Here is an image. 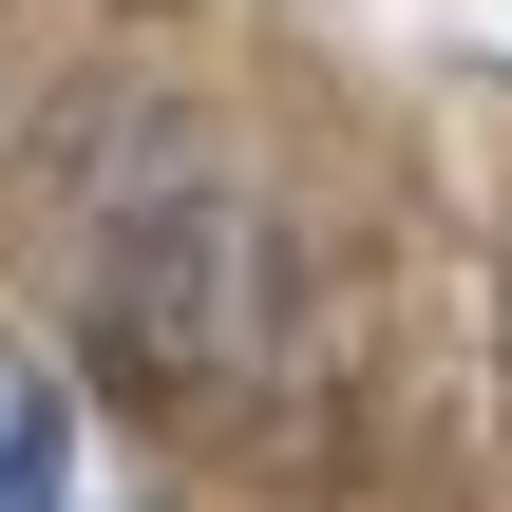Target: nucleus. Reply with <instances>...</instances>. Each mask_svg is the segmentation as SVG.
<instances>
[{
	"instance_id": "f257e3e1",
	"label": "nucleus",
	"mask_w": 512,
	"mask_h": 512,
	"mask_svg": "<svg viewBox=\"0 0 512 512\" xmlns=\"http://www.w3.org/2000/svg\"><path fill=\"white\" fill-rule=\"evenodd\" d=\"M0 512H76V399L0 380Z\"/></svg>"
}]
</instances>
